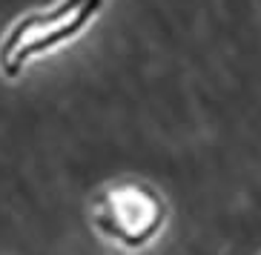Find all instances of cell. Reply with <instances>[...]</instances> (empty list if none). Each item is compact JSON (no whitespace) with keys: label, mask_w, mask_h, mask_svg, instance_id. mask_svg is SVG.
Here are the masks:
<instances>
[{"label":"cell","mask_w":261,"mask_h":255,"mask_svg":"<svg viewBox=\"0 0 261 255\" xmlns=\"http://www.w3.org/2000/svg\"><path fill=\"white\" fill-rule=\"evenodd\" d=\"M100 6L103 0H61L52 9L32 12L15 20V26L6 32V38L0 43V72L15 77L23 72L29 61L77 38L92 23Z\"/></svg>","instance_id":"cell-1"},{"label":"cell","mask_w":261,"mask_h":255,"mask_svg":"<svg viewBox=\"0 0 261 255\" xmlns=\"http://www.w3.org/2000/svg\"><path fill=\"white\" fill-rule=\"evenodd\" d=\"M103 226L126 247H144L164 226V207L144 186H118L107 198Z\"/></svg>","instance_id":"cell-2"}]
</instances>
